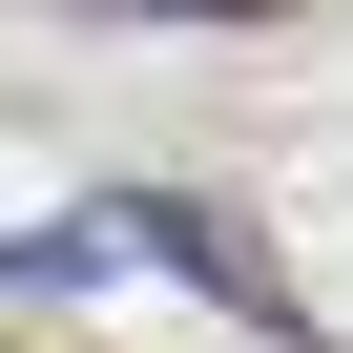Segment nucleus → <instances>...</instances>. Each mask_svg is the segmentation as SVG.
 I'll return each mask as SVG.
<instances>
[{"instance_id": "f257e3e1", "label": "nucleus", "mask_w": 353, "mask_h": 353, "mask_svg": "<svg viewBox=\"0 0 353 353\" xmlns=\"http://www.w3.org/2000/svg\"><path fill=\"white\" fill-rule=\"evenodd\" d=\"M125 250H166L188 291H229V312H270V332H291V270H270L229 208H188V188H125Z\"/></svg>"}, {"instance_id": "f03ea898", "label": "nucleus", "mask_w": 353, "mask_h": 353, "mask_svg": "<svg viewBox=\"0 0 353 353\" xmlns=\"http://www.w3.org/2000/svg\"><path fill=\"white\" fill-rule=\"evenodd\" d=\"M166 21H250V0H166Z\"/></svg>"}]
</instances>
